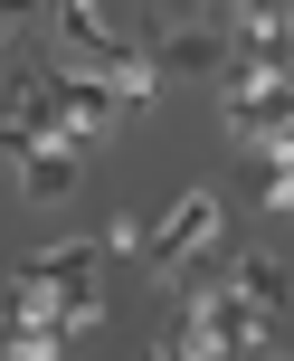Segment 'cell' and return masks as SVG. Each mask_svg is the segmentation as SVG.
<instances>
[{
    "instance_id": "5",
    "label": "cell",
    "mask_w": 294,
    "mask_h": 361,
    "mask_svg": "<svg viewBox=\"0 0 294 361\" xmlns=\"http://www.w3.org/2000/svg\"><path fill=\"white\" fill-rule=\"evenodd\" d=\"M228 200H238V209H285V200H294V162H285L276 143H266V152H238Z\"/></svg>"
},
{
    "instance_id": "9",
    "label": "cell",
    "mask_w": 294,
    "mask_h": 361,
    "mask_svg": "<svg viewBox=\"0 0 294 361\" xmlns=\"http://www.w3.org/2000/svg\"><path fill=\"white\" fill-rule=\"evenodd\" d=\"M0 361H38V352H0Z\"/></svg>"
},
{
    "instance_id": "6",
    "label": "cell",
    "mask_w": 294,
    "mask_h": 361,
    "mask_svg": "<svg viewBox=\"0 0 294 361\" xmlns=\"http://www.w3.org/2000/svg\"><path fill=\"white\" fill-rule=\"evenodd\" d=\"M76 171H86L76 143H29V152H19V190H29V200H67Z\"/></svg>"
},
{
    "instance_id": "13",
    "label": "cell",
    "mask_w": 294,
    "mask_h": 361,
    "mask_svg": "<svg viewBox=\"0 0 294 361\" xmlns=\"http://www.w3.org/2000/svg\"><path fill=\"white\" fill-rule=\"evenodd\" d=\"M285 209H294V200H285Z\"/></svg>"
},
{
    "instance_id": "14",
    "label": "cell",
    "mask_w": 294,
    "mask_h": 361,
    "mask_svg": "<svg viewBox=\"0 0 294 361\" xmlns=\"http://www.w3.org/2000/svg\"><path fill=\"white\" fill-rule=\"evenodd\" d=\"M266 361H276V352H266Z\"/></svg>"
},
{
    "instance_id": "12",
    "label": "cell",
    "mask_w": 294,
    "mask_h": 361,
    "mask_svg": "<svg viewBox=\"0 0 294 361\" xmlns=\"http://www.w3.org/2000/svg\"><path fill=\"white\" fill-rule=\"evenodd\" d=\"M143 361H171V352H143Z\"/></svg>"
},
{
    "instance_id": "7",
    "label": "cell",
    "mask_w": 294,
    "mask_h": 361,
    "mask_svg": "<svg viewBox=\"0 0 294 361\" xmlns=\"http://www.w3.org/2000/svg\"><path fill=\"white\" fill-rule=\"evenodd\" d=\"M228 295H247L257 314H285V267H276V247H238V267H228Z\"/></svg>"
},
{
    "instance_id": "1",
    "label": "cell",
    "mask_w": 294,
    "mask_h": 361,
    "mask_svg": "<svg viewBox=\"0 0 294 361\" xmlns=\"http://www.w3.org/2000/svg\"><path fill=\"white\" fill-rule=\"evenodd\" d=\"M29 276L57 295V314H67L76 343L105 324V247H86V238H57V247H38V257H29Z\"/></svg>"
},
{
    "instance_id": "8",
    "label": "cell",
    "mask_w": 294,
    "mask_h": 361,
    "mask_svg": "<svg viewBox=\"0 0 294 361\" xmlns=\"http://www.w3.org/2000/svg\"><path fill=\"white\" fill-rule=\"evenodd\" d=\"M105 257H143V219H133V209L105 219Z\"/></svg>"
},
{
    "instance_id": "3",
    "label": "cell",
    "mask_w": 294,
    "mask_h": 361,
    "mask_svg": "<svg viewBox=\"0 0 294 361\" xmlns=\"http://www.w3.org/2000/svg\"><path fill=\"white\" fill-rule=\"evenodd\" d=\"M114 124H124V95H114V86H95V76H57V143L95 152Z\"/></svg>"
},
{
    "instance_id": "4",
    "label": "cell",
    "mask_w": 294,
    "mask_h": 361,
    "mask_svg": "<svg viewBox=\"0 0 294 361\" xmlns=\"http://www.w3.org/2000/svg\"><path fill=\"white\" fill-rule=\"evenodd\" d=\"M38 333L76 343V333H67V314H57V295L38 286L29 267H10V276H0V343H38Z\"/></svg>"
},
{
    "instance_id": "11",
    "label": "cell",
    "mask_w": 294,
    "mask_h": 361,
    "mask_svg": "<svg viewBox=\"0 0 294 361\" xmlns=\"http://www.w3.org/2000/svg\"><path fill=\"white\" fill-rule=\"evenodd\" d=\"M285 86H294V57H285Z\"/></svg>"
},
{
    "instance_id": "10",
    "label": "cell",
    "mask_w": 294,
    "mask_h": 361,
    "mask_svg": "<svg viewBox=\"0 0 294 361\" xmlns=\"http://www.w3.org/2000/svg\"><path fill=\"white\" fill-rule=\"evenodd\" d=\"M285 162H294V133H285Z\"/></svg>"
},
{
    "instance_id": "2",
    "label": "cell",
    "mask_w": 294,
    "mask_h": 361,
    "mask_svg": "<svg viewBox=\"0 0 294 361\" xmlns=\"http://www.w3.org/2000/svg\"><path fill=\"white\" fill-rule=\"evenodd\" d=\"M200 247H219V190H209V180H190V190L143 228V276H152V286H171Z\"/></svg>"
}]
</instances>
